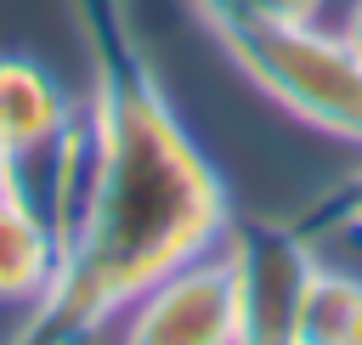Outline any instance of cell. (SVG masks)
Here are the masks:
<instances>
[{
	"label": "cell",
	"instance_id": "cell-1",
	"mask_svg": "<svg viewBox=\"0 0 362 345\" xmlns=\"http://www.w3.org/2000/svg\"><path fill=\"white\" fill-rule=\"evenodd\" d=\"M90 68L85 181L62 209V260L6 345H90L158 277L232 232V198L198 136L181 124L136 0H74Z\"/></svg>",
	"mask_w": 362,
	"mask_h": 345
},
{
	"label": "cell",
	"instance_id": "cell-2",
	"mask_svg": "<svg viewBox=\"0 0 362 345\" xmlns=\"http://www.w3.org/2000/svg\"><path fill=\"white\" fill-rule=\"evenodd\" d=\"M300 124L362 147V57L317 23H243L215 40Z\"/></svg>",
	"mask_w": 362,
	"mask_h": 345
},
{
	"label": "cell",
	"instance_id": "cell-3",
	"mask_svg": "<svg viewBox=\"0 0 362 345\" xmlns=\"http://www.w3.org/2000/svg\"><path fill=\"white\" fill-rule=\"evenodd\" d=\"M74 107L62 85L34 57H0V153L11 164V192H23L57 232L68 209V170L79 153H68Z\"/></svg>",
	"mask_w": 362,
	"mask_h": 345
},
{
	"label": "cell",
	"instance_id": "cell-4",
	"mask_svg": "<svg viewBox=\"0 0 362 345\" xmlns=\"http://www.w3.org/2000/svg\"><path fill=\"white\" fill-rule=\"evenodd\" d=\"M232 288H238V345H294L300 294L311 277V238L272 221H232L226 232Z\"/></svg>",
	"mask_w": 362,
	"mask_h": 345
},
{
	"label": "cell",
	"instance_id": "cell-5",
	"mask_svg": "<svg viewBox=\"0 0 362 345\" xmlns=\"http://www.w3.org/2000/svg\"><path fill=\"white\" fill-rule=\"evenodd\" d=\"M119 345H238V288L226 249L158 277L119 328Z\"/></svg>",
	"mask_w": 362,
	"mask_h": 345
},
{
	"label": "cell",
	"instance_id": "cell-6",
	"mask_svg": "<svg viewBox=\"0 0 362 345\" xmlns=\"http://www.w3.org/2000/svg\"><path fill=\"white\" fill-rule=\"evenodd\" d=\"M57 260H62V232L23 192L6 187L0 192V300L34 305L57 277Z\"/></svg>",
	"mask_w": 362,
	"mask_h": 345
},
{
	"label": "cell",
	"instance_id": "cell-7",
	"mask_svg": "<svg viewBox=\"0 0 362 345\" xmlns=\"http://www.w3.org/2000/svg\"><path fill=\"white\" fill-rule=\"evenodd\" d=\"M362 283L328 266H311L305 294H300V317H294V345H345L351 317H356Z\"/></svg>",
	"mask_w": 362,
	"mask_h": 345
},
{
	"label": "cell",
	"instance_id": "cell-8",
	"mask_svg": "<svg viewBox=\"0 0 362 345\" xmlns=\"http://www.w3.org/2000/svg\"><path fill=\"white\" fill-rule=\"evenodd\" d=\"M294 232L300 238H311V232H362V170H351L328 198H317V209Z\"/></svg>",
	"mask_w": 362,
	"mask_h": 345
},
{
	"label": "cell",
	"instance_id": "cell-9",
	"mask_svg": "<svg viewBox=\"0 0 362 345\" xmlns=\"http://www.w3.org/2000/svg\"><path fill=\"white\" fill-rule=\"evenodd\" d=\"M192 11H198V23L221 40V34H232V28H243V23H255L249 17V0H192Z\"/></svg>",
	"mask_w": 362,
	"mask_h": 345
},
{
	"label": "cell",
	"instance_id": "cell-10",
	"mask_svg": "<svg viewBox=\"0 0 362 345\" xmlns=\"http://www.w3.org/2000/svg\"><path fill=\"white\" fill-rule=\"evenodd\" d=\"M322 0H249L255 23H317Z\"/></svg>",
	"mask_w": 362,
	"mask_h": 345
},
{
	"label": "cell",
	"instance_id": "cell-11",
	"mask_svg": "<svg viewBox=\"0 0 362 345\" xmlns=\"http://www.w3.org/2000/svg\"><path fill=\"white\" fill-rule=\"evenodd\" d=\"M339 34H345V45L362 57V0H351V11H345V28H339Z\"/></svg>",
	"mask_w": 362,
	"mask_h": 345
},
{
	"label": "cell",
	"instance_id": "cell-12",
	"mask_svg": "<svg viewBox=\"0 0 362 345\" xmlns=\"http://www.w3.org/2000/svg\"><path fill=\"white\" fill-rule=\"evenodd\" d=\"M345 345H362V300H356V317H351V334H345Z\"/></svg>",
	"mask_w": 362,
	"mask_h": 345
},
{
	"label": "cell",
	"instance_id": "cell-13",
	"mask_svg": "<svg viewBox=\"0 0 362 345\" xmlns=\"http://www.w3.org/2000/svg\"><path fill=\"white\" fill-rule=\"evenodd\" d=\"M11 187V164H6V153H0V192Z\"/></svg>",
	"mask_w": 362,
	"mask_h": 345
}]
</instances>
